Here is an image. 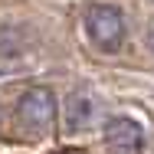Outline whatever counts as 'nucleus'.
Wrapping results in <instances>:
<instances>
[{
    "mask_svg": "<svg viewBox=\"0 0 154 154\" xmlns=\"http://www.w3.org/2000/svg\"><path fill=\"white\" fill-rule=\"evenodd\" d=\"M62 154H72V151H62Z\"/></svg>",
    "mask_w": 154,
    "mask_h": 154,
    "instance_id": "nucleus-6",
    "label": "nucleus"
},
{
    "mask_svg": "<svg viewBox=\"0 0 154 154\" xmlns=\"http://www.w3.org/2000/svg\"><path fill=\"white\" fill-rule=\"evenodd\" d=\"M92 112H95V105H92L89 95L72 92L66 102H62V125H66L69 131H82L85 125L92 122Z\"/></svg>",
    "mask_w": 154,
    "mask_h": 154,
    "instance_id": "nucleus-4",
    "label": "nucleus"
},
{
    "mask_svg": "<svg viewBox=\"0 0 154 154\" xmlns=\"http://www.w3.org/2000/svg\"><path fill=\"white\" fill-rule=\"evenodd\" d=\"M105 141L118 154H138L144 148V128L128 115H115L105 122Z\"/></svg>",
    "mask_w": 154,
    "mask_h": 154,
    "instance_id": "nucleus-3",
    "label": "nucleus"
},
{
    "mask_svg": "<svg viewBox=\"0 0 154 154\" xmlns=\"http://www.w3.org/2000/svg\"><path fill=\"white\" fill-rule=\"evenodd\" d=\"M85 33L102 53H115L125 43V17L118 7L108 3H92L85 10Z\"/></svg>",
    "mask_w": 154,
    "mask_h": 154,
    "instance_id": "nucleus-1",
    "label": "nucleus"
},
{
    "mask_svg": "<svg viewBox=\"0 0 154 154\" xmlns=\"http://www.w3.org/2000/svg\"><path fill=\"white\" fill-rule=\"evenodd\" d=\"M148 49H151V53H154V26H151V30H148Z\"/></svg>",
    "mask_w": 154,
    "mask_h": 154,
    "instance_id": "nucleus-5",
    "label": "nucleus"
},
{
    "mask_svg": "<svg viewBox=\"0 0 154 154\" xmlns=\"http://www.w3.org/2000/svg\"><path fill=\"white\" fill-rule=\"evenodd\" d=\"M56 115H59V102H56L53 89H46V85L26 89L17 102V122L26 131H46L56 122Z\"/></svg>",
    "mask_w": 154,
    "mask_h": 154,
    "instance_id": "nucleus-2",
    "label": "nucleus"
}]
</instances>
